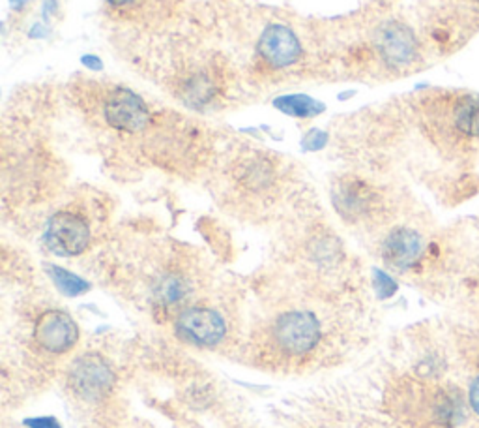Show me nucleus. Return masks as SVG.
<instances>
[{"instance_id":"1","label":"nucleus","mask_w":479,"mask_h":428,"mask_svg":"<svg viewBox=\"0 0 479 428\" xmlns=\"http://www.w3.org/2000/svg\"><path fill=\"white\" fill-rule=\"evenodd\" d=\"M386 410L403 428H457L463 421L459 393L424 376H401L389 383Z\"/></svg>"},{"instance_id":"2","label":"nucleus","mask_w":479,"mask_h":428,"mask_svg":"<svg viewBox=\"0 0 479 428\" xmlns=\"http://www.w3.org/2000/svg\"><path fill=\"white\" fill-rule=\"evenodd\" d=\"M105 124L118 134H141L152 123V111L142 96L128 87H105L100 96Z\"/></svg>"},{"instance_id":"3","label":"nucleus","mask_w":479,"mask_h":428,"mask_svg":"<svg viewBox=\"0 0 479 428\" xmlns=\"http://www.w3.org/2000/svg\"><path fill=\"white\" fill-rule=\"evenodd\" d=\"M375 49L380 61L394 72L412 68L422 56L415 33L406 23L397 19H389L376 28Z\"/></svg>"},{"instance_id":"4","label":"nucleus","mask_w":479,"mask_h":428,"mask_svg":"<svg viewBox=\"0 0 479 428\" xmlns=\"http://www.w3.org/2000/svg\"><path fill=\"white\" fill-rule=\"evenodd\" d=\"M45 246L63 258H73L90 248L93 243V227L84 214L63 209L54 213L47 225L44 235Z\"/></svg>"},{"instance_id":"5","label":"nucleus","mask_w":479,"mask_h":428,"mask_svg":"<svg viewBox=\"0 0 479 428\" xmlns=\"http://www.w3.org/2000/svg\"><path fill=\"white\" fill-rule=\"evenodd\" d=\"M322 338L320 323L313 312L290 310L278 318L274 323V340L288 355L311 353Z\"/></svg>"},{"instance_id":"6","label":"nucleus","mask_w":479,"mask_h":428,"mask_svg":"<svg viewBox=\"0 0 479 428\" xmlns=\"http://www.w3.org/2000/svg\"><path fill=\"white\" fill-rule=\"evenodd\" d=\"M259 59L274 70H285L302 61L304 47L298 35L283 23L269 25L257 44Z\"/></svg>"},{"instance_id":"7","label":"nucleus","mask_w":479,"mask_h":428,"mask_svg":"<svg viewBox=\"0 0 479 428\" xmlns=\"http://www.w3.org/2000/svg\"><path fill=\"white\" fill-rule=\"evenodd\" d=\"M176 329L180 336L197 346H216L227 333L221 314L204 306H193L180 314Z\"/></svg>"},{"instance_id":"8","label":"nucleus","mask_w":479,"mask_h":428,"mask_svg":"<svg viewBox=\"0 0 479 428\" xmlns=\"http://www.w3.org/2000/svg\"><path fill=\"white\" fill-rule=\"evenodd\" d=\"M79 331L70 314L47 310L34 325V338L42 350L49 353H66L77 342Z\"/></svg>"},{"instance_id":"9","label":"nucleus","mask_w":479,"mask_h":428,"mask_svg":"<svg viewBox=\"0 0 479 428\" xmlns=\"http://www.w3.org/2000/svg\"><path fill=\"white\" fill-rule=\"evenodd\" d=\"M425 241L410 227H396L382 243V260L396 271H410L422 262Z\"/></svg>"},{"instance_id":"10","label":"nucleus","mask_w":479,"mask_h":428,"mask_svg":"<svg viewBox=\"0 0 479 428\" xmlns=\"http://www.w3.org/2000/svg\"><path fill=\"white\" fill-rule=\"evenodd\" d=\"M114 382L112 370L100 355H84L73 363L70 383L73 391L84 398L103 394Z\"/></svg>"},{"instance_id":"11","label":"nucleus","mask_w":479,"mask_h":428,"mask_svg":"<svg viewBox=\"0 0 479 428\" xmlns=\"http://www.w3.org/2000/svg\"><path fill=\"white\" fill-rule=\"evenodd\" d=\"M334 204L343 218L359 220L375 211L376 194L367 183L348 177L336 188Z\"/></svg>"},{"instance_id":"12","label":"nucleus","mask_w":479,"mask_h":428,"mask_svg":"<svg viewBox=\"0 0 479 428\" xmlns=\"http://www.w3.org/2000/svg\"><path fill=\"white\" fill-rule=\"evenodd\" d=\"M232 175L234 181L240 184V188H244L246 192L251 194H262L269 190V186H274L278 169L268 154L255 153L240 160L234 165Z\"/></svg>"},{"instance_id":"13","label":"nucleus","mask_w":479,"mask_h":428,"mask_svg":"<svg viewBox=\"0 0 479 428\" xmlns=\"http://www.w3.org/2000/svg\"><path fill=\"white\" fill-rule=\"evenodd\" d=\"M454 346L463 366L479 374V316L455 325Z\"/></svg>"},{"instance_id":"14","label":"nucleus","mask_w":479,"mask_h":428,"mask_svg":"<svg viewBox=\"0 0 479 428\" xmlns=\"http://www.w3.org/2000/svg\"><path fill=\"white\" fill-rule=\"evenodd\" d=\"M454 128L463 137H479V96L463 95L454 105Z\"/></svg>"},{"instance_id":"15","label":"nucleus","mask_w":479,"mask_h":428,"mask_svg":"<svg viewBox=\"0 0 479 428\" xmlns=\"http://www.w3.org/2000/svg\"><path fill=\"white\" fill-rule=\"evenodd\" d=\"M190 278L178 271L163 274L156 284V297L165 304H176L190 295Z\"/></svg>"},{"instance_id":"16","label":"nucleus","mask_w":479,"mask_h":428,"mask_svg":"<svg viewBox=\"0 0 479 428\" xmlns=\"http://www.w3.org/2000/svg\"><path fill=\"white\" fill-rule=\"evenodd\" d=\"M276 107L294 119H311V117L320 115V113L324 111V105L318 100H313L306 95L283 96L276 100Z\"/></svg>"},{"instance_id":"17","label":"nucleus","mask_w":479,"mask_h":428,"mask_svg":"<svg viewBox=\"0 0 479 428\" xmlns=\"http://www.w3.org/2000/svg\"><path fill=\"white\" fill-rule=\"evenodd\" d=\"M49 273H51L53 282L56 284V288L63 294H66V295H81V294H84L90 288V285L83 278L72 274L66 269L49 267Z\"/></svg>"},{"instance_id":"18","label":"nucleus","mask_w":479,"mask_h":428,"mask_svg":"<svg viewBox=\"0 0 479 428\" xmlns=\"http://www.w3.org/2000/svg\"><path fill=\"white\" fill-rule=\"evenodd\" d=\"M105 3L118 14H135L146 5V0H105Z\"/></svg>"},{"instance_id":"19","label":"nucleus","mask_w":479,"mask_h":428,"mask_svg":"<svg viewBox=\"0 0 479 428\" xmlns=\"http://www.w3.org/2000/svg\"><path fill=\"white\" fill-rule=\"evenodd\" d=\"M375 288L380 294V297H389L397 290V284L389 278L386 273L375 271Z\"/></svg>"},{"instance_id":"20","label":"nucleus","mask_w":479,"mask_h":428,"mask_svg":"<svg viewBox=\"0 0 479 428\" xmlns=\"http://www.w3.org/2000/svg\"><path fill=\"white\" fill-rule=\"evenodd\" d=\"M326 141H327V135H326L324 132L313 130V132H309V135L306 137L304 145H306V149H309V151H317V149H322V147L326 145Z\"/></svg>"},{"instance_id":"21","label":"nucleus","mask_w":479,"mask_h":428,"mask_svg":"<svg viewBox=\"0 0 479 428\" xmlns=\"http://www.w3.org/2000/svg\"><path fill=\"white\" fill-rule=\"evenodd\" d=\"M468 401H470V406H472L474 413L479 417V374H475V376H474V380L470 382Z\"/></svg>"},{"instance_id":"22","label":"nucleus","mask_w":479,"mask_h":428,"mask_svg":"<svg viewBox=\"0 0 479 428\" xmlns=\"http://www.w3.org/2000/svg\"><path fill=\"white\" fill-rule=\"evenodd\" d=\"M83 63L93 72H100L102 70V63L98 61V56H84Z\"/></svg>"},{"instance_id":"23","label":"nucleus","mask_w":479,"mask_h":428,"mask_svg":"<svg viewBox=\"0 0 479 428\" xmlns=\"http://www.w3.org/2000/svg\"><path fill=\"white\" fill-rule=\"evenodd\" d=\"M24 3H26V0H12V5L17 6V8H21Z\"/></svg>"},{"instance_id":"24","label":"nucleus","mask_w":479,"mask_h":428,"mask_svg":"<svg viewBox=\"0 0 479 428\" xmlns=\"http://www.w3.org/2000/svg\"><path fill=\"white\" fill-rule=\"evenodd\" d=\"M474 3H475V5H479V0H474Z\"/></svg>"}]
</instances>
